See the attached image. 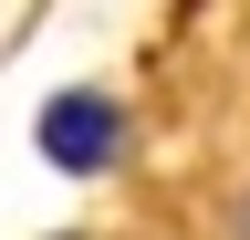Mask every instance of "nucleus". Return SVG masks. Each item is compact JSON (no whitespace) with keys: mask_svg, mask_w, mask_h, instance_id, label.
<instances>
[{"mask_svg":"<svg viewBox=\"0 0 250 240\" xmlns=\"http://www.w3.org/2000/svg\"><path fill=\"white\" fill-rule=\"evenodd\" d=\"M115 146H125V115L104 94H52L42 105V157L62 177H94V167H115Z\"/></svg>","mask_w":250,"mask_h":240,"instance_id":"1","label":"nucleus"},{"mask_svg":"<svg viewBox=\"0 0 250 240\" xmlns=\"http://www.w3.org/2000/svg\"><path fill=\"white\" fill-rule=\"evenodd\" d=\"M240 230H250V219H240Z\"/></svg>","mask_w":250,"mask_h":240,"instance_id":"2","label":"nucleus"}]
</instances>
